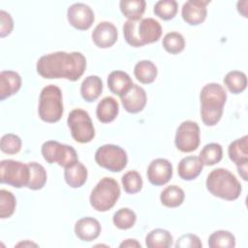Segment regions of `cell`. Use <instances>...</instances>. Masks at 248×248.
<instances>
[{
  "instance_id": "cell-1",
  "label": "cell",
  "mask_w": 248,
  "mask_h": 248,
  "mask_svg": "<svg viewBox=\"0 0 248 248\" xmlns=\"http://www.w3.org/2000/svg\"><path fill=\"white\" fill-rule=\"evenodd\" d=\"M36 68L44 78H66L76 81L85 71L86 59L78 51H56L41 56Z\"/></svg>"
},
{
  "instance_id": "cell-2",
  "label": "cell",
  "mask_w": 248,
  "mask_h": 248,
  "mask_svg": "<svg viewBox=\"0 0 248 248\" xmlns=\"http://www.w3.org/2000/svg\"><path fill=\"white\" fill-rule=\"evenodd\" d=\"M227 100L226 90L216 82L207 83L200 93L201 117L206 126H214L219 122L223 114V108Z\"/></svg>"
},
{
  "instance_id": "cell-3",
  "label": "cell",
  "mask_w": 248,
  "mask_h": 248,
  "mask_svg": "<svg viewBox=\"0 0 248 248\" xmlns=\"http://www.w3.org/2000/svg\"><path fill=\"white\" fill-rule=\"evenodd\" d=\"M123 34L130 46L140 47L157 42L162 35V27L159 21L152 17L128 19L123 25Z\"/></svg>"
},
{
  "instance_id": "cell-4",
  "label": "cell",
  "mask_w": 248,
  "mask_h": 248,
  "mask_svg": "<svg viewBox=\"0 0 248 248\" xmlns=\"http://www.w3.org/2000/svg\"><path fill=\"white\" fill-rule=\"evenodd\" d=\"M206 188L210 194L227 201L236 200L241 193V185L237 178L228 170H213L206 178Z\"/></svg>"
},
{
  "instance_id": "cell-5",
  "label": "cell",
  "mask_w": 248,
  "mask_h": 248,
  "mask_svg": "<svg viewBox=\"0 0 248 248\" xmlns=\"http://www.w3.org/2000/svg\"><path fill=\"white\" fill-rule=\"evenodd\" d=\"M40 118L48 123H54L61 119L63 114V102L61 89L49 84L44 87L40 94L39 108Z\"/></svg>"
},
{
  "instance_id": "cell-6",
  "label": "cell",
  "mask_w": 248,
  "mask_h": 248,
  "mask_svg": "<svg viewBox=\"0 0 248 248\" xmlns=\"http://www.w3.org/2000/svg\"><path fill=\"white\" fill-rule=\"evenodd\" d=\"M120 196V188L112 177L102 178L91 192L89 201L97 211H108L113 207Z\"/></svg>"
},
{
  "instance_id": "cell-7",
  "label": "cell",
  "mask_w": 248,
  "mask_h": 248,
  "mask_svg": "<svg viewBox=\"0 0 248 248\" xmlns=\"http://www.w3.org/2000/svg\"><path fill=\"white\" fill-rule=\"evenodd\" d=\"M30 179L28 164L16 160H3L0 163V182L16 188L27 187Z\"/></svg>"
},
{
  "instance_id": "cell-8",
  "label": "cell",
  "mask_w": 248,
  "mask_h": 248,
  "mask_svg": "<svg viewBox=\"0 0 248 248\" xmlns=\"http://www.w3.org/2000/svg\"><path fill=\"white\" fill-rule=\"evenodd\" d=\"M73 139L80 143H86L95 137L93 122L87 111L76 108L73 109L67 119Z\"/></svg>"
},
{
  "instance_id": "cell-9",
  "label": "cell",
  "mask_w": 248,
  "mask_h": 248,
  "mask_svg": "<svg viewBox=\"0 0 248 248\" xmlns=\"http://www.w3.org/2000/svg\"><path fill=\"white\" fill-rule=\"evenodd\" d=\"M42 155L48 164L57 163L63 168H68L78 161L77 151L73 146L56 140L44 142L42 145Z\"/></svg>"
},
{
  "instance_id": "cell-10",
  "label": "cell",
  "mask_w": 248,
  "mask_h": 248,
  "mask_svg": "<svg viewBox=\"0 0 248 248\" xmlns=\"http://www.w3.org/2000/svg\"><path fill=\"white\" fill-rule=\"evenodd\" d=\"M96 163L110 171L119 172L127 166L128 158L126 151L115 144H105L95 152Z\"/></svg>"
},
{
  "instance_id": "cell-11",
  "label": "cell",
  "mask_w": 248,
  "mask_h": 248,
  "mask_svg": "<svg viewBox=\"0 0 248 248\" xmlns=\"http://www.w3.org/2000/svg\"><path fill=\"white\" fill-rule=\"evenodd\" d=\"M175 146L182 152H192L200 144V127L191 120L183 121L177 128L174 140Z\"/></svg>"
},
{
  "instance_id": "cell-12",
  "label": "cell",
  "mask_w": 248,
  "mask_h": 248,
  "mask_svg": "<svg viewBox=\"0 0 248 248\" xmlns=\"http://www.w3.org/2000/svg\"><path fill=\"white\" fill-rule=\"evenodd\" d=\"M67 18L69 23L78 30H87L95 20L92 9L84 3H75L68 8Z\"/></svg>"
},
{
  "instance_id": "cell-13",
  "label": "cell",
  "mask_w": 248,
  "mask_h": 248,
  "mask_svg": "<svg viewBox=\"0 0 248 248\" xmlns=\"http://www.w3.org/2000/svg\"><path fill=\"white\" fill-rule=\"evenodd\" d=\"M230 159L236 165L238 173L244 180H247L248 165V137L245 135L231 142L228 148Z\"/></svg>"
},
{
  "instance_id": "cell-14",
  "label": "cell",
  "mask_w": 248,
  "mask_h": 248,
  "mask_svg": "<svg viewBox=\"0 0 248 248\" xmlns=\"http://www.w3.org/2000/svg\"><path fill=\"white\" fill-rule=\"evenodd\" d=\"M147 178L152 185L161 186L168 183L172 176V166L164 158H157L147 168Z\"/></svg>"
},
{
  "instance_id": "cell-15",
  "label": "cell",
  "mask_w": 248,
  "mask_h": 248,
  "mask_svg": "<svg viewBox=\"0 0 248 248\" xmlns=\"http://www.w3.org/2000/svg\"><path fill=\"white\" fill-rule=\"evenodd\" d=\"M209 0H189L186 1L181 10L183 20L190 25H199L204 21L207 10L206 6Z\"/></svg>"
},
{
  "instance_id": "cell-16",
  "label": "cell",
  "mask_w": 248,
  "mask_h": 248,
  "mask_svg": "<svg viewBox=\"0 0 248 248\" xmlns=\"http://www.w3.org/2000/svg\"><path fill=\"white\" fill-rule=\"evenodd\" d=\"M120 99L123 108L130 113H138L141 111L144 108L147 100L145 90L138 84H133Z\"/></svg>"
},
{
  "instance_id": "cell-17",
  "label": "cell",
  "mask_w": 248,
  "mask_h": 248,
  "mask_svg": "<svg viewBox=\"0 0 248 248\" xmlns=\"http://www.w3.org/2000/svg\"><path fill=\"white\" fill-rule=\"evenodd\" d=\"M92 40L98 47H110L117 40V29L111 22L102 21L94 28L92 32Z\"/></svg>"
},
{
  "instance_id": "cell-18",
  "label": "cell",
  "mask_w": 248,
  "mask_h": 248,
  "mask_svg": "<svg viewBox=\"0 0 248 248\" xmlns=\"http://www.w3.org/2000/svg\"><path fill=\"white\" fill-rule=\"evenodd\" d=\"M101 232L99 221L93 217H83L77 221L75 225V233L82 241L95 240Z\"/></svg>"
},
{
  "instance_id": "cell-19",
  "label": "cell",
  "mask_w": 248,
  "mask_h": 248,
  "mask_svg": "<svg viewBox=\"0 0 248 248\" xmlns=\"http://www.w3.org/2000/svg\"><path fill=\"white\" fill-rule=\"evenodd\" d=\"M21 86L20 76L14 71H2L0 73V100L16 94Z\"/></svg>"
},
{
  "instance_id": "cell-20",
  "label": "cell",
  "mask_w": 248,
  "mask_h": 248,
  "mask_svg": "<svg viewBox=\"0 0 248 248\" xmlns=\"http://www.w3.org/2000/svg\"><path fill=\"white\" fill-rule=\"evenodd\" d=\"M203 163L198 156H187L181 159L178 164L177 171L180 178L184 180H193L202 172Z\"/></svg>"
},
{
  "instance_id": "cell-21",
  "label": "cell",
  "mask_w": 248,
  "mask_h": 248,
  "mask_svg": "<svg viewBox=\"0 0 248 248\" xmlns=\"http://www.w3.org/2000/svg\"><path fill=\"white\" fill-rule=\"evenodd\" d=\"M133 84L130 76L123 71H113L108 77V86L109 90L119 97L123 96Z\"/></svg>"
},
{
  "instance_id": "cell-22",
  "label": "cell",
  "mask_w": 248,
  "mask_h": 248,
  "mask_svg": "<svg viewBox=\"0 0 248 248\" xmlns=\"http://www.w3.org/2000/svg\"><path fill=\"white\" fill-rule=\"evenodd\" d=\"M119 111V106L117 101L110 96L102 99L96 108V115L99 121L103 123H108L113 121Z\"/></svg>"
},
{
  "instance_id": "cell-23",
  "label": "cell",
  "mask_w": 248,
  "mask_h": 248,
  "mask_svg": "<svg viewBox=\"0 0 248 248\" xmlns=\"http://www.w3.org/2000/svg\"><path fill=\"white\" fill-rule=\"evenodd\" d=\"M64 177L67 184L72 188L81 187L87 179V169L79 161L65 168Z\"/></svg>"
},
{
  "instance_id": "cell-24",
  "label": "cell",
  "mask_w": 248,
  "mask_h": 248,
  "mask_svg": "<svg viewBox=\"0 0 248 248\" xmlns=\"http://www.w3.org/2000/svg\"><path fill=\"white\" fill-rule=\"evenodd\" d=\"M103 90L102 79L98 76L86 77L80 86L81 97L86 102H94L99 98Z\"/></svg>"
},
{
  "instance_id": "cell-25",
  "label": "cell",
  "mask_w": 248,
  "mask_h": 248,
  "mask_svg": "<svg viewBox=\"0 0 248 248\" xmlns=\"http://www.w3.org/2000/svg\"><path fill=\"white\" fill-rule=\"evenodd\" d=\"M145 245L148 248H168L172 245V235L164 229H155L147 233Z\"/></svg>"
},
{
  "instance_id": "cell-26",
  "label": "cell",
  "mask_w": 248,
  "mask_h": 248,
  "mask_svg": "<svg viewBox=\"0 0 248 248\" xmlns=\"http://www.w3.org/2000/svg\"><path fill=\"white\" fill-rule=\"evenodd\" d=\"M157 67L149 60H141L138 62L134 68L135 77L143 84L153 82L157 77Z\"/></svg>"
},
{
  "instance_id": "cell-27",
  "label": "cell",
  "mask_w": 248,
  "mask_h": 248,
  "mask_svg": "<svg viewBox=\"0 0 248 248\" xmlns=\"http://www.w3.org/2000/svg\"><path fill=\"white\" fill-rule=\"evenodd\" d=\"M145 6L144 0H121L119 3L122 14L130 20L140 19L145 11Z\"/></svg>"
},
{
  "instance_id": "cell-28",
  "label": "cell",
  "mask_w": 248,
  "mask_h": 248,
  "mask_svg": "<svg viewBox=\"0 0 248 248\" xmlns=\"http://www.w3.org/2000/svg\"><path fill=\"white\" fill-rule=\"evenodd\" d=\"M184 197V191L180 187L170 185L162 191L160 200L162 204L167 207H177L183 202Z\"/></svg>"
},
{
  "instance_id": "cell-29",
  "label": "cell",
  "mask_w": 248,
  "mask_h": 248,
  "mask_svg": "<svg viewBox=\"0 0 248 248\" xmlns=\"http://www.w3.org/2000/svg\"><path fill=\"white\" fill-rule=\"evenodd\" d=\"M224 83L233 94H239L247 86V78L243 72L231 71L224 78Z\"/></svg>"
},
{
  "instance_id": "cell-30",
  "label": "cell",
  "mask_w": 248,
  "mask_h": 248,
  "mask_svg": "<svg viewBox=\"0 0 248 248\" xmlns=\"http://www.w3.org/2000/svg\"><path fill=\"white\" fill-rule=\"evenodd\" d=\"M30 170V179L27 188L31 190L42 189L46 182V171L45 168L36 162L28 163Z\"/></svg>"
},
{
  "instance_id": "cell-31",
  "label": "cell",
  "mask_w": 248,
  "mask_h": 248,
  "mask_svg": "<svg viewBox=\"0 0 248 248\" xmlns=\"http://www.w3.org/2000/svg\"><path fill=\"white\" fill-rule=\"evenodd\" d=\"M208 246L210 248H233L235 237L228 231H215L208 237Z\"/></svg>"
},
{
  "instance_id": "cell-32",
  "label": "cell",
  "mask_w": 248,
  "mask_h": 248,
  "mask_svg": "<svg viewBox=\"0 0 248 248\" xmlns=\"http://www.w3.org/2000/svg\"><path fill=\"white\" fill-rule=\"evenodd\" d=\"M223 157V148L219 143L210 142L203 146L200 152V158L205 166H213L219 163Z\"/></svg>"
},
{
  "instance_id": "cell-33",
  "label": "cell",
  "mask_w": 248,
  "mask_h": 248,
  "mask_svg": "<svg viewBox=\"0 0 248 248\" xmlns=\"http://www.w3.org/2000/svg\"><path fill=\"white\" fill-rule=\"evenodd\" d=\"M137 220L136 213L128 208V207H123L118 209L112 217L113 224L116 228L120 230H128L132 228Z\"/></svg>"
},
{
  "instance_id": "cell-34",
  "label": "cell",
  "mask_w": 248,
  "mask_h": 248,
  "mask_svg": "<svg viewBox=\"0 0 248 248\" xmlns=\"http://www.w3.org/2000/svg\"><path fill=\"white\" fill-rule=\"evenodd\" d=\"M166 51L170 54H177L185 47V40L178 32H170L165 35L162 43Z\"/></svg>"
},
{
  "instance_id": "cell-35",
  "label": "cell",
  "mask_w": 248,
  "mask_h": 248,
  "mask_svg": "<svg viewBox=\"0 0 248 248\" xmlns=\"http://www.w3.org/2000/svg\"><path fill=\"white\" fill-rule=\"evenodd\" d=\"M178 5L174 0H160L154 5V14L164 20L173 18L177 13Z\"/></svg>"
},
{
  "instance_id": "cell-36",
  "label": "cell",
  "mask_w": 248,
  "mask_h": 248,
  "mask_svg": "<svg viewBox=\"0 0 248 248\" xmlns=\"http://www.w3.org/2000/svg\"><path fill=\"white\" fill-rule=\"evenodd\" d=\"M16 200L14 194L7 190H0V218L5 219L11 217L16 208Z\"/></svg>"
},
{
  "instance_id": "cell-37",
  "label": "cell",
  "mask_w": 248,
  "mask_h": 248,
  "mask_svg": "<svg viewBox=\"0 0 248 248\" xmlns=\"http://www.w3.org/2000/svg\"><path fill=\"white\" fill-rule=\"evenodd\" d=\"M124 191L128 194H136L142 188V179L137 170H130L121 178Z\"/></svg>"
},
{
  "instance_id": "cell-38",
  "label": "cell",
  "mask_w": 248,
  "mask_h": 248,
  "mask_svg": "<svg viewBox=\"0 0 248 248\" xmlns=\"http://www.w3.org/2000/svg\"><path fill=\"white\" fill-rule=\"evenodd\" d=\"M0 148L4 153L16 154L21 149V140L15 134H6L1 138Z\"/></svg>"
},
{
  "instance_id": "cell-39",
  "label": "cell",
  "mask_w": 248,
  "mask_h": 248,
  "mask_svg": "<svg viewBox=\"0 0 248 248\" xmlns=\"http://www.w3.org/2000/svg\"><path fill=\"white\" fill-rule=\"evenodd\" d=\"M202 246V243L200 237L192 233H186L181 235L175 243L176 248H201Z\"/></svg>"
},
{
  "instance_id": "cell-40",
  "label": "cell",
  "mask_w": 248,
  "mask_h": 248,
  "mask_svg": "<svg viewBox=\"0 0 248 248\" xmlns=\"http://www.w3.org/2000/svg\"><path fill=\"white\" fill-rule=\"evenodd\" d=\"M14 21L11 15L4 10L0 11V37H6L13 31Z\"/></svg>"
},
{
  "instance_id": "cell-41",
  "label": "cell",
  "mask_w": 248,
  "mask_h": 248,
  "mask_svg": "<svg viewBox=\"0 0 248 248\" xmlns=\"http://www.w3.org/2000/svg\"><path fill=\"white\" fill-rule=\"evenodd\" d=\"M119 247H121V248H125V247H132V248H133V247H137V248H140L141 245H140V242L137 241V239H131V238H129V239H126V240H124L123 242H121L120 245H119Z\"/></svg>"
},
{
  "instance_id": "cell-42",
  "label": "cell",
  "mask_w": 248,
  "mask_h": 248,
  "mask_svg": "<svg viewBox=\"0 0 248 248\" xmlns=\"http://www.w3.org/2000/svg\"><path fill=\"white\" fill-rule=\"evenodd\" d=\"M27 243H23V242H21V243H18L16 246H20V245H23V246H25ZM28 245H34V246H37L36 244H34V243H28Z\"/></svg>"
}]
</instances>
